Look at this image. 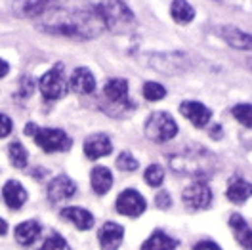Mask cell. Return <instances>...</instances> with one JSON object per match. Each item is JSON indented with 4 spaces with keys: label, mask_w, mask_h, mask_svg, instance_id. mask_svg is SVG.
Returning a JSON list of instances; mask_svg holds the SVG:
<instances>
[{
    "label": "cell",
    "mask_w": 252,
    "mask_h": 250,
    "mask_svg": "<svg viewBox=\"0 0 252 250\" xmlns=\"http://www.w3.org/2000/svg\"><path fill=\"white\" fill-rule=\"evenodd\" d=\"M38 29L48 34H58L77 40H92L105 31L101 17L90 8L82 10H56L38 19Z\"/></svg>",
    "instance_id": "1"
},
{
    "label": "cell",
    "mask_w": 252,
    "mask_h": 250,
    "mask_svg": "<svg viewBox=\"0 0 252 250\" xmlns=\"http://www.w3.org/2000/svg\"><path fill=\"white\" fill-rule=\"evenodd\" d=\"M172 172L191 178H210L220 168V160L210 149L203 147L201 143H189L182 151L174 153L168 158Z\"/></svg>",
    "instance_id": "2"
},
{
    "label": "cell",
    "mask_w": 252,
    "mask_h": 250,
    "mask_svg": "<svg viewBox=\"0 0 252 250\" xmlns=\"http://www.w3.org/2000/svg\"><path fill=\"white\" fill-rule=\"evenodd\" d=\"M86 8L101 17L105 29L111 32L128 34L138 27L136 16L123 0H86Z\"/></svg>",
    "instance_id": "3"
},
{
    "label": "cell",
    "mask_w": 252,
    "mask_h": 250,
    "mask_svg": "<svg viewBox=\"0 0 252 250\" xmlns=\"http://www.w3.org/2000/svg\"><path fill=\"white\" fill-rule=\"evenodd\" d=\"M145 138L153 143H166L178 136V123L166 111H155L143 125Z\"/></svg>",
    "instance_id": "4"
},
{
    "label": "cell",
    "mask_w": 252,
    "mask_h": 250,
    "mask_svg": "<svg viewBox=\"0 0 252 250\" xmlns=\"http://www.w3.org/2000/svg\"><path fill=\"white\" fill-rule=\"evenodd\" d=\"M147 63L164 75H180L191 69V62L184 52H160V54H151L147 58Z\"/></svg>",
    "instance_id": "5"
},
{
    "label": "cell",
    "mask_w": 252,
    "mask_h": 250,
    "mask_svg": "<svg viewBox=\"0 0 252 250\" xmlns=\"http://www.w3.org/2000/svg\"><path fill=\"white\" fill-rule=\"evenodd\" d=\"M36 145L46 153H58V151H69L71 149V138L62 128H38L34 132Z\"/></svg>",
    "instance_id": "6"
},
{
    "label": "cell",
    "mask_w": 252,
    "mask_h": 250,
    "mask_svg": "<svg viewBox=\"0 0 252 250\" xmlns=\"http://www.w3.org/2000/svg\"><path fill=\"white\" fill-rule=\"evenodd\" d=\"M212 199H214L212 189H210V186H208L206 182H203V180L193 182V184L188 186V188L184 189V193H182V201L186 204V208L191 210V212H199V210L210 208Z\"/></svg>",
    "instance_id": "7"
},
{
    "label": "cell",
    "mask_w": 252,
    "mask_h": 250,
    "mask_svg": "<svg viewBox=\"0 0 252 250\" xmlns=\"http://www.w3.org/2000/svg\"><path fill=\"white\" fill-rule=\"evenodd\" d=\"M38 88L46 99H60L67 92V82H65V69L62 63L54 65L50 71H46L40 80H38Z\"/></svg>",
    "instance_id": "8"
},
{
    "label": "cell",
    "mask_w": 252,
    "mask_h": 250,
    "mask_svg": "<svg viewBox=\"0 0 252 250\" xmlns=\"http://www.w3.org/2000/svg\"><path fill=\"white\" fill-rule=\"evenodd\" d=\"M67 0H21L16 4V14L27 19H40L56 10H62Z\"/></svg>",
    "instance_id": "9"
},
{
    "label": "cell",
    "mask_w": 252,
    "mask_h": 250,
    "mask_svg": "<svg viewBox=\"0 0 252 250\" xmlns=\"http://www.w3.org/2000/svg\"><path fill=\"white\" fill-rule=\"evenodd\" d=\"M115 208H117V212L123 214V216L140 218L143 212H145V208H147V203H145L142 193H138L136 189H125V191L117 197Z\"/></svg>",
    "instance_id": "10"
},
{
    "label": "cell",
    "mask_w": 252,
    "mask_h": 250,
    "mask_svg": "<svg viewBox=\"0 0 252 250\" xmlns=\"http://www.w3.org/2000/svg\"><path fill=\"white\" fill-rule=\"evenodd\" d=\"M103 95L115 107H121L125 111L134 107L128 99V80L126 78H109L103 86Z\"/></svg>",
    "instance_id": "11"
},
{
    "label": "cell",
    "mask_w": 252,
    "mask_h": 250,
    "mask_svg": "<svg viewBox=\"0 0 252 250\" xmlns=\"http://www.w3.org/2000/svg\"><path fill=\"white\" fill-rule=\"evenodd\" d=\"M77 193V184L69 178V176H56L50 184H48L46 195L52 203H63V201H69L71 197H75Z\"/></svg>",
    "instance_id": "12"
},
{
    "label": "cell",
    "mask_w": 252,
    "mask_h": 250,
    "mask_svg": "<svg viewBox=\"0 0 252 250\" xmlns=\"http://www.w3.org/2000/svg\"><path fill=\"white\" fill-rule=\"evenodd\" d=\"M180 113L188 119L195 128H205L208 126L210 119H212V111L210 107H206L201 101H182L180 103Z\"/></svg>",
    "instance_id": "13"
},
{
    "label": "cell",
    "mask_w": 252,
    "mask_h": 250,
    "mask_svg": "<svg viewBox=\"0 0 252 250\" xmlns=\"http://www.w3.org/2000/svg\"><path fill=\"white\" fill-rule=\"evenodd\" d=\"M82 149H84V155L88 156V158L95 160V158H101V156L111 155V151H113V143H111V138L107 136V134L97 132V134H92V136H88V138L84 140Z\"/></svg>",
    "instance_id": "14"
},
{
    "label": "cell",
    "mask_w": 252,
    "mask_h": 250,
    "mask_svg": "<svg viewBox=\"0 0 252 250\" xmlns=\"http://www.w3.org/2000/svg\"><path fill=\"white\" fill-rule=\"evenodd\" d=\"M97 239H99L101 250H119V247L123 245V239H125V227L121 223L107 221L101 225Z\"/></svg>",
    "instance_id": "15"
},
{
    "label": "cell",
    "mask_w": 252,
    "mask_h": 250,
    "mask_svg": "<svg viewBox=\"0 0 252 250\" xmlns=\"http://www.w3.org/2000/svg\"><path fill=\"white\" fill-rule=\"evenodd\" d=\"M69 88L80 95H88L95 90V77L88 67H77L69 78Z\"/></svg>",
    "instance_id": "16"
},
{
    "label": "cell",
    "mask_w": 252,
    "mask_h": 250,
    "mask_svg": "<svg viewBox=\"0 0 252 250\" xmlns=\"http://www.w3.org/2000/svg\"><path fill=\"white\" fill-rule=\"evenodd\" d=\"M60 216H62L65 221L73 223L80 231L92 229L95 223L94 214L88 212V210H84V208H79V206H67V208H63L62 212H60Z\"/></svg>",
    "instance_id": "17"
},
{
    "label": "cell",
    "mask_w": 252,
    "mask_h": 250,
    "mask_svg": "<svg viewBox=\"0 0 252 250\" xmlns=\"http://www.w3.org/2000/svg\"><path fill=\"white\" fill-rule=\"evenodd\" d=\"M220 36L235 50H252V34L245 32L233 25H223L220 27Z\"/></svg>",
    "instance_id": "18"
},
{
    "label": "cell",
    "mask_w": 252,
    "mask_h": 250,
    "mask_svg": "<svg viewBox=\"0 0 252 250\" xmlns=\"http://www.w3.org/2000/svg\"><path fill=\"white\" fill-rule=\"evenodd\" d=\"M2 199H4V203L8 204V208L19 210L25 204V201H27V191H25V188L19 182L10 180L2 188Z\"/></svg>",
    "instance_id": "19"
},
{
    "label": "cell",
    "mask_w": 252,
    "mask_h": 250,
    "mask_svg": "<svg viewBox=\"0 0 252 250\" xmlns=\"http://www.w3.org/2000/svg\"><path fill=\"white\" fill-rule=\"evenodd\" d=\"M229 227L233 229V237L239 243V247H243L245 250H252V227L247 223V219L241 214H231Z\"/></svg>",
    "instance_id": "20"
},
{
    "label": "cell",
    "mask_w": 252,
    "mask_h": 250,
    "mask_svg": "<svg viewBox=\"0 0 252 250\" xmlns=\"http://www.w3.org/2000/svg\"><path fill=\"white\" fill-rule=\"evenodd\" d=\"M225 197L231 201V203H245L252 197V184L243 180V178H231L227 191H225Z\"/></svg>",
    "instance_id": "21"
},
{
    "label": "cell",
    "mask_w": 252,
    "mask_h": 250,
    "mask_svg": "<svg viewBox=\"0 0 252 250\" xmlns=\"http://www.w3.org/2000/svg\"><path fill=\"white\" fill-rule=\"evenodd\" d=\"M178 247H180L178 239H174L164 231L157 229V231L149 235V239L142 245V250H176Z\"/></svg>",
    "instance_id": "22"
},
{
    "label": "cell",
    "mask_w": 252,
    "mask_h": 250,
    "mask_svg": "<svg viewBox=\"0 0 252 250\" xmlns=\"http://www.w3.org/2000/svg\"><path fill=\"white\" fill-rule=\"evenodd\" d=\"M16 241L21 247H29L32 245L38 235H40V223L36 219H27V221H21L19 225H16Z\"/></svg>",
    "instance_id": "23"
},
{
    "label": "cell",
    "mask_w": 252,
    "mask_h": 250,
    "mask_svg": "<svg viewBox=\"0 0 252 250\" xmlns=\"http://www.w3.org/2000/svg\"><path fill=\"white\" fill-rule=\"evenodd\" d=\"M90 186L95 195H105L113 188V174L107 166H95L90 172Z\"/></svg>",
    "instance_id": "24"
},
{
    "label": "cell",
    "mask_w": 252,
    "mask_h": 250,
    "mask_svg": "<svg viewBox=\"0 0 252 250\" xmlns=\"http://www.w3.org/2000/svg\"><path fill=\"white\" fill-rule=\"evenodd\" d=\"M170 16L176 23L188 25L195 19V8L189 4L188 0H172L170 4Z\"/></svg>",
    "instance_id": "25"
},
{
    "label": "cell",
    "mask_w": 252,
    "mask_h": 250,
    "mask_svg": "<svg viewBox=\"0 0 252 250\" xmlns=\"http://www.w3.org/2000/svg\"><path fill=\"white\" fill-rule=\"evenodd\" d=\"M8 155H10V162H12L16 168H25L27 162H29L27 149H25L23 143H19V141H12V143H10Z\"/></svg>",
    "instance_id": "26"
},
{
    "label": "cell",
    "mask_w": 252,
    "mask_h": 250,
    "mask_svg": "<svg viewBox=\"0 0 252 250\" xmlns=\"http://www.w3.org/2000/svg\"><path fill=\"white\" fill-rule=\"evenodd\" d=\"M142 94L147 101H160V99H164V97H166V88H164L162 84H158V82L147 80V82L143 84Z\"/></svg>",
    "instance_id": "27"
},
{
    "label": "cell",
    "mask_w": 252,
    "mask_h": 250,
    "mask_svg": "<svg viewBox=\"0 0 252 250\" xmlns=\"http://www.w3.org/2000/svg\"><path fill=\"white\" fill-rule=\"evenodd\" d=\"M143 180L151 186V188H160L162 182H164V170L160 164H151L145 168V174H143Z\"/></svg>",
    "instance_id": "28"
},
{
    "label": "cell",
    "mask_w": 252,
    "mask_h": 250,
    "mask_svg": "<svg viewBox=\"0 0 252 250\" xmlns=\"http://www.w3.org/2000/svg\"><path fill=\"white\" fill-rule=\"evenodd\" d=\"M138 166H140L138 158L132 153H128V151H123L121 155L117 156V168L121 172H134V170H138Z\"/></svg>",
    "instance_id": "29"
},
{
    "label": "cell",
    "mask_w": 252,
    "mask_h": 250,
    "mask_svg": "<svg viewBox=\"0 0 252 250\" xmlns=\"http://www.w3.org/2000/svg\"><path fill=\"white\" fill-rule=\"evenodd\" d=\"M233 117L247 128H252V105L251 103H239L233 107Z\"/></svg>",
    "instance_id": "30"
},
{
    "label": "cell",
    "mask_w": 252,
    "mask_h": 250,
    "mask_svg": "<svg viewBox=\"0 0 252 250\" xmlns=\"http://www.w3.org/2000/svg\"><path fill=\"white\" fill-rule=\"evenodd\" d=\"M40 250H71L69 249V245H67V241L63 239L62 235L58 233H52L48 237L46 241L42 243V247Z\"/></svg>",
    "instance_id": "31"
},
{
    "label": "cell",
    "mask_w": 252,
    "mask_h": 250,
    "mask_svg": "<svg viewBox=\"0 0 252 250\" xmlns=\"http://www.w3.org/2000/svg\"><path fill=\"white\" fill-rule=\"evenodd\" d=\"M32 92H34V78L23 77L21 82H19V86H17V95H19L21 99H27V97L32 95Z\"/></svg>",
    "instance_id": "32"
},
{
    "label": "cell",
    "mask_w": 252,
    "mask_h": 250,
    "mask_svg": "<svg viewBox=\"0 0 252 250\" xmlns=\"http://www.w3.org/2000/svg\"><path fill=\"white\" fill-rule=\"evenodd\" d=\"M155 203L160 210H168L170 208V204H172V199H170V195H168V191H164V189H160L157 193V197H155Z\"/></svg>",
    "instance_id": "33"
},
{
    "label": "cell",
    "mask_w": 252,
    "mask_h": 250,
    "mask_svg": "<svg viewBox=\"0 0 252 250\" xmlns=\"http://www.w3.org/2000/svg\"><path fill=\"white\" fill-rule=\"evenodd\" d=\"M12 128H14V125H12V119L0 113V140H2V138H6V136H10Z\"/></svg>",
    "instance_id": "34"
},
{
    "label": "cell",
    "mask_w": 252,
    "mask_h": 250,
    "mask_svg": "<svg viewBox=\"0 0 252 250\" xmlns=\"http://www.w3.org/2000/svg\"><path fill=\"white\" fill-rule=\"evenodd\" d=\"M193 250H221L214 241H201V243H197Z\"/></svg>",
    "instance_id": "35"
},
{
    "label": "cell",
    "mask_w": 252,
    "mask_h": 250,
    "mask_svg": "<svg viewBox=\"0 0 252 250\" xmlns=\"http://www.w3.org/2000/svg\"><path fill=\"white\" fill-rule=\"evenodd\" d=\"M8 71H10V65H8V62L0 60V78L6 77V75H8Z\"/></svg>",
    "instance_id": "36"
},
{
    "label": "cell",
    "mask_w": 252,
    "mask_h": 250,
    "mask_svg": "<svg viewBox=\"0 0 252 250\" xmlns=\"http://www.w3.org/2000/svg\"><path fill=\"white\" fill-rule=\"evenodd\" d=\"M36 130H38V126L34 125V123H29V125L25 126V134H27V136H34Z\"/></svg>",
    "instance_id": "37"
},
{
    "label": "cell",
    "mask_w": 252,
    "mask_h": 250,
    "mask_svg": "<svg viewBox=\"0 0 252 250\" xmlns=\"http://www.w3.org/2000/svg\"><path fill=\"white\" fill-rule=\"evenodd\" d=\"M210 134H212V138H220V136H221V126L220 125L212 126V132H210Z\"/></svg>",
    "instance_id": "38"
},
{
    "label": "cell",
    "mask_w": 252,
    "mask_h": 250,
    "mask_svg": "<svg viewBox=\"0 0 252 250\" xmlns=\"http://www.w3.org/2000/svg\"><path fill=\"white\" fill-rule=\"evenodd\" d=\"M6 231H8V223H6L4 219L0 218V235H4Z\"/></svg>",
    "instance_id": "39"
},
{
    "label": "cell",
    "mask_w": 252,
    "mask_h": 250,
    "mask_svg": "<svg viewBox=\"0 0 252 250\" xmlns=\"http://www.w3.org/2000/svg\"><path fill=\"white\" fill-rule=\"evenodd\" d=\"M251 71H252V63H251Z\"/></svg>",
    "instance_id": "40"
}]
</instances>
